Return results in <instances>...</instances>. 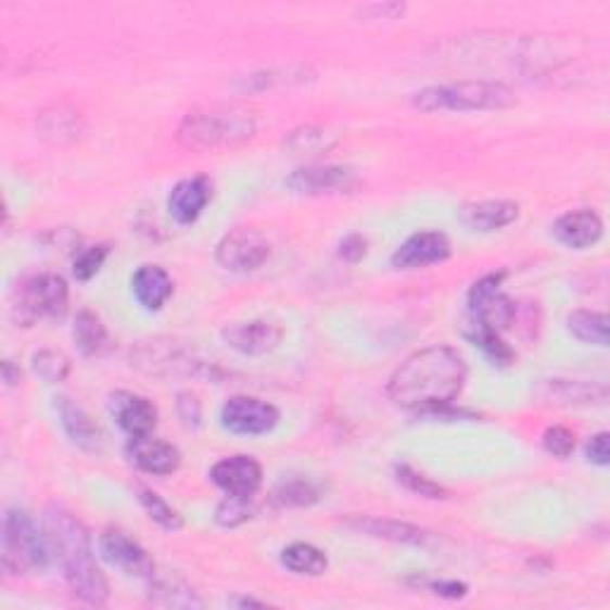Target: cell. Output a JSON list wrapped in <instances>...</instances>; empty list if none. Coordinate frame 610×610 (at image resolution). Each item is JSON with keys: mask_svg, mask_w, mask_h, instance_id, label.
<instances>
[{"mask_svg": "<svg viewBox=\"0 0 610 610\" xmlns=\"http://www.w3.org/2000/svg\"><path fill=\"white\" fill-rule=\"evenodd\" d=\"M468 380V365L450 346L415 351L394 370L386 394L398 408L420 415L450 406Z\"/></svg>", "mask_w": 610, "mask_h": 610, "instance_id": "obj_1", "label": "cell"}, {"mask_svg": "<svg viewBox=\"0 0 610 610\" xmlns=\"http://www.w3.org/2000/svg\"><path fill=\"white\" fill-rule=\"evenodd\" d=\"M41 528L48 551L63 570L72 594L89 606H105L110 599V587L103 570L96 563L87 524L63 506H48L43 510Z\"/></svg>", "mask_w": 610, "mask_h": 610, "instance_id": "obj_2", "label": "cell"}, {"mask_svg": "<svg viewBox=\"0 0 610 610\" xmlns=\"http://www.w3.org/2000/svg\"><path fill=\"white\" fill-rule=\"evenodd\" d=\"M255 117L239 107H213L189 113L177 129V139L191 151L234 149L255 137Z\"/></svg>", "mask_w": 610, "mask_h": 610, "instance_id": "obj_3", "label": "cell"}, {"mask_svg": "<svg viewBox=\"0 0 610 610\" xmlns=\"http://www.w3.org/2000/svg\"><path fill=\"white\" fill-rule=\"evenodd\" d=\"M516 103V91L501 81L466 79L454 84L427 87L412 96V105L424 113H480V110H506Z\"/></svg>", "mask_w": 610, "mask_h": 610, "instance_id": "obj_4", "label": "cell"}, {"mask_svg": "<svg viewBox=\"0 0 610 610\" xmlns=\"http://www.w3.org/2000/svg\"><path fill=\"white\" fill-rule=\"evenodd\" d=\"M3 570L10 575H29L48 568L51 551H48L46 534L39 532L34 520L22 508H10L3 516Z\"/></svg>", "mask_w": 610, "mask_h": 610, "instance_id": "obj_5", "label": "cell"}, {"mask_svg": "<svg viewBox=\"0 0 610 610\" xmlns=\"http://www.w3.org/2000/svg\"><path fill=\"white\" fill-rule=\"evenodd\" d=\"M69 289L60 275L43 272L36 275L22 284L17 291L15 305H12V317L22 327H31L43 317H63L67 313Z\"/></svg>", "mask_w": 610, "mask_h": 610, "instance_id": "obj_6", "label": "cell"}, {"mask_svg": "<svg viewBox=\"0 0 610 610\" xmlns=\"http://www.w3.org/2000/svg\"><path fill=\"white\" fill-rule=\"evenodd\" d=\"M504 277V272L486 275L472 284L468 294L472 327L504 334L506 329L516 322V303L501 291Z\"/></svg>", "mask_w": 610, "mask_h": 610, "instance_id": "obj_7", "label": "cell"}, {"mask_svg": "<svg viewBox=\"0 0 610 610\" xmlns=\"http://www.w3.org/2000/svg\"><path fill=\"white\" fill-rule=\"evenodd\" d=\"M131 365H137L143 372L157 374V377H173V374H187L199 377L207 372V363L199 360L193 353L185 346H179L177 341H145L143 346L131 351Z\"/></svg>", "mask_w": 610, "mask_h": 610, "instance_id": "obj_8", "label": "cell"}, {"mask_svg": "<svg viewBox=\"0 0 610 610\" xmlns=\"http://www.w3.org/2000/svg\"><path fill=\"white\" fill-rule=\"evenodd\" d=\"M270 258V241L258 229L239 227L223 237L215 249V260L229 272H253Z\"/></svg>", "mask_w": 610, "mask_h": 610, "instance_id": "obj_9", "label": "cell"}, {"mask_svg": "<svg viewBox=\"0 0 610 610\" xmlns=\"http://www.w3.org/2000/svg\"><path fill=\"white\" fill-rule=\"evenodd\" d=\"M223 427L239 436L270 434L279 424V410L267 401L253 396H234L223 406Z\"/></svg>", "mask_w": 610, "mask_h": 610, "instance_id": "obj_10", "label": "cell"}, {"mask_svg": "<svg viewBox=\"0 0 610 610\" xmlns=\"http://www.w3.org/2000/svg\"><path fill=\"white\" fill-rule=\"evenodd\" d=\"M101 556L105 558L107 565L117 568L119 572H125L129 577H141V580H149L153 572H155V563L153 558L149 556V551L137 542L131 539L127 532L122 530H105L101 534Z\"/></svg>", "mask_w": 610, "mask_h": 610, "instance_id": "obj_11", "label": "cell"}, {"mask_svg": "<svg viewBox=\"0 0 610 610\" xmlns=\"http://www.w3.org/2000/svg\"><path fill=\"white\" fill-rule=\"evenodd\" d=\"M107 412L129 439L153 434L157 410L145 396L131 392H115L107 396Z\"/></svg>", "mask_w": 610, "mask_h": 610, "instance_id": "obj_12", "label": "cell"}, {"mask_svg": "<svg viewBox=\"0 0 610 610\" xmlns=\"http://www.w3.org/2000/svg\"><path fill=\"white\" fill-rule=\"evenodd\" d=\"M450 258V241L442 231H420L406 239L392 255L396 270H420Z\"/></svg>", "mask_w": 610, "mask_h": 610, "instance_id": "obj_13", "label": "cell"}, {"mask_svg": "<svg viewBox=\"0 0 610 610\" xmlns=\"http://www.w3.org/2000/svg\"><path fill=\"white\" fill-rule=\"evenodd\" d=\"M353 173L341 165H310L298 167L291 173L284 185L301 196H322V193H336L353 187Z\"/></svg>", "mask_w": 610, "mask_h": 610, "instance_id": "obj_14", "label": "cell"}, {"mask_svg": "<svg viewBox=\"0 0 610 610\" xmlns=\"http://www.w3.org/2000/svg\"><path fill=\"white\" fill-rule=\"evenodd\" d=\"M223 339L229 348L243 353V356H265L282 344L284 329L267 320L234 322L223 329Z\"/></svg>", "mask_w": 610, "mask_h": 610, "instance_id": "obj_15", "label": "cell"}, {"mask_svg": "<svg viewBox=\"0 0 610 610\" xmlns=\"http://www.w3.org/2000/svg\"><path fill=\"white\" fill-rule=\"evenodd\" d=\"M211 480L227 496H255L263 484V468L251 456H229L215 462Z\"/></svg>", "mask_w": 610, "mask_h": 610, "instance_id": "obj_16", "label": "cell"}, {"mask_svg": "<svg viewBox=\"0 0 610 610\" xmlns=\"http://www.w3.org/2000/svg\"><path fill=\"white\" fill-rule=\"evenodd\" d=\"M127 458L134 468L145 474H155V478H167L181 466L179 448L163 442V439H153L151 434L129 439Z\"/></svg>", "mask_w": 610, "mask_h": 610, "instance_id": "obj_17", "label": "cell"}, {"mask_svg": "<svg viewBox=\"0 0 610 610\" xmlns=\"http://www.w3.org/2000/svg\"><path fill=\"white\" fill-rule=\"evenodd\" d=\"M213 199V185L207 177H189L175 185L167 199V211L177 225H193Z\"/></svg>", "mask_w": 610, "mask_h": 610, "instance_id": "obj_18", "label": "cell"}, {"mask_svg": "<svg viewBox=\"0 0 610 610\" xmlns=\"http://www.w3.org/2000/svg\"><path fill=\"white\" fill-rule=\"evenodd\" d=\"M554 237L568 249L584 251L599 243L603 237V223L589 207L560 215L554 223Z\"/></svg>", "mask_w": 610, "mask_h": 610, "instance_id": "obj_19", "label": "cell"}, {"mask_svg": "<svg viewBox=\"0 0 610 610\" xmlns=\"http://www.w3.org/2000/svg\"><path fill=\"white\" fill-rule=\"evenodd\" d=\"M520 217V205L512 201H480V203H468L458 211V219L462 227L472 231H498L508 225L516 223Z\"/></svg>", "mask_w": 610, "mask_h": 610, "instance_id": "obj_20", "label": "cell"}, {"mask_svg": "<svg viewBox=\"0 0 610 610\" xmlns=\"http://www.w3.org/2000/svg\"><path fill=\"white\" fill-rule=\"evenodd\" d=\"M536 396L554 406H592L603 404L608 398V389L603 384L580 380H546L536 389Z\"/></svg>", "mask_w": 610, "mask_h": 610, "instance_id": "obj_21", "label": "cell"}, {"mask_svg": "<svg viewBox=\"0 0 610 610\" xmlns=\"http://www.w3.org/2000/svg\"><path fill=\"white\" fill-rule=\"evenodd\" d=\"M55 401H58L60 422H63V430L72 439V444L79 446L81 450H89V454H99L103 448L101 427L91 420V415L87 410L79 408L77 404H72L69 398L60 396Z\"/></svg>", "mask_w": 610, "mask_h": 610, "instance_id": "obj_22", "label": "cell"}, {"mask_svg": "<svg viewBox=\"0 0 610 610\" xmlns=\"http://www.w3.org/2000/svg\"><path fill=\"white\" fill-rule=\"evenodd\" d=\"M131 291L145 310H161L173 296L175 284L161 265H143L131 277Z\"/></svg>", "mask_w": 610, "mask_h": 610, "instance_id": "obj_23", "label": "cell"}, {"mask_svg": "<svg viewBox=\"0 0 610 610\" xmlns=\"http://www.w3.org/2000/svg\"><path fill=\"white\" fill-rule=\"evenodd\" d=\"M351 528H356L358 532H365L377 539H389L396 544H410V546H430L432 544V532H427L422 528H415L408 522L398 520H380V518H356L348 522Z\"/></svg>", "mask_w": 610, "mask_h": 610, "instance_id": "obj_24", "label": "cell"}, {"mask_svg": "<svg viewBox=\"0 0 610 610\" xmlns=\"http://www.w3.org/2000/svg\"><path fill=\"white\" fill-rule=\"evenodd\" d=\"M149 589H151V601L155 606L203 608V601L199 599V594L193 592L191 584L175 575V572H161L155 568V572L149 577Z\"/></svg>", "mask_w": 610, "mask_h": 610, "instance_id": "obj_25", "label": "cell"}, {"mask_svg": "<svg viewBox=\"0 0 610 610\" xmlns=\"http://www.w3.org/2000/svg\"><path fill=\"white\" fill-rule=\"evenodd\" d=\"M72 334H75L77 346L87 358H101V356H105L110 348H113L103 320L91 310H79L77 313L75 327H72Z\"/></svg>", "mask_w": 610, "mask_h": 610, "instance_id": "obj_26", "label": "cell"}, {"mask_svg": "<svg viewBox=\"0 0 610 610\" xmlns=\"http://www.w3.org/2000/svg\"><path fill=\"white\" fill-rule=\"evenodd\" d=\"M568 332L582 344L608 346V317L596 310H575L568 315Z\"/></svg>", "mask_w": 610, "mask_h": 610, "instance_id": "obj_27", "label": "cell"}, {"mask_svg": "<svg viewBox=\"0 0 610 610\" xmlns=\"http://www.w3.org/2000/svg\"><path fill=\"white\" fill-rule=\"evenodd\" d=\"M282 565L287 570L294 572V575L317 577V575H322V572L327 570L329 560L325 556V551H320V548H317V546L296 542V544L287 546L284 551H282Z\"/></svg>", "mask_w": 610, "mask_h": 610, "instance_id": "obj_28", "label": "cell"}, {"mask_svg": "<svg viewBox=\"0 0 610 610\" xmlns=\"http://www.w3.org/2000/svg\"><path fill=\"white\" fill-rule=\"evenodd\" d=\"M137 494H139V501H141L143 510L149 512V518H151L155 524H161L163 530H167V532H179L181 528H185V518H181L179 512H177L173 506H169L161 494H155V492H151V490H145V486H139Z\"/></svg>", "mask_w": 610, "mask_h": 610, "instance_id": "obj_29", "label": "cell"}, {"mask_svg": "<svg viewBox=\"0 0 610 610\" xmlns=\"http://www.w3.org/2000/svg\"><path fill=\"white\" fill-rule=\"evenodd\" d=\"M272 498L282 508H303L320 501V490L310 480H289L277 486Z\"/></svg>", "mask_w": 610, "mask_h": 610, "instance_id": "obj_30", "label": "cell"}, {"mask_svg": "<svg viewBox=\"0 0 610 610\" xmlns=\"http://www.w3.org/2000/svg\"><path fill=\"white\" fill-rule=\"evenodd\" d=\"M255 516H258L255 496H227L215 510V520L223 528H239V524L253 520Z\"/></svg>", "mask_w": 610, "mask_h": 610, "instance_id": "obj_31", "label": "cell"}, {"mask_svg": "<svg viewBox=\"0 0 610 610\" xmlns=\"http://www.w3.org/2000/svg\"><path fill=\"white\" fill-rule=\"evenodd\" d=\"M31 368H34L36 374L41 377L46 384H60V382L67 380V374L72 370V363H69V358L65 356V353L46 348V351L34 353Z\"/></svg>", "mask_w": 610, "mask_h": 610, "instance_id": "obj_32", "label": "cell"}, {"mask_svg": "<svg viewBox=\"0 0 610 610\" xmlns=\"http://www.w3.org/2000/svg\"><path fill=\"white\" fill-rule=\"evenodd\" d=\"M394 474H396L398 484H404L408 492L418 494L422 498H432V501H436V498H448V492L444 490L442 484H436L430 478H424L422 472L412 470L410 466H396Z\"/></svg>", "mask_w": 610, "mask_h": 610, "instance_id": "obj_33", "label": "cell"}, {"mask_svg": "<svg viewBox=\"0 0 610 610\" xmlns=\"http://www.w3.org/2000/svg\"><path fill=\"white\" fill-rule=\"evenodd\" d=\"M470 341H474L486 356H490L496 365H510L512 358H516V353L506 344L504 336L498 332H490V329H480V327H472V332L468 334Z\"/></svg>", "mask_w": 610, "mask_h": 610, "instance_id": "obj_34", "label": "cell"}, {"mask_svg": "<svg viewBox=\"0 0 610 610\" xmlns=\"http://www.w3.org/2000/svg\"><path fill=\"white\" fill-rule=\"evenodd\" d=\"M79 131V119L77 115H65L63 110H58L55 115H43L41 117V134L46 139H51L55 143L63 141H75Z\"/></svg>", "mask_w": 610, "mask_h": 610, "instance_id": "obj_35", "label": "cell"}, {"mask_svg": "<svg viewBox=\"0 0 610 610\" xmlns=\"http://www.w3.org/2000/svg\"><path fill=\"white\" fill-rule=\"evenodd\" d=\"M107 255H110V249L105 246V243H101V246L84 249L75 258V265H72V275L77 277V282H89V279H93L101 272Z\"/></svg>", "mask_w": 610, "mask_h": 610, "instance_id": "obj_36", "label": "cell"}, {"mask_svg": "<svg viewBox=\"0 0 610 610\" xmlns=\"http://www.w3.org/2000/svg\"><path fill=\"white\" fill-rule=\"evenodd\" d=\"M544 448L546 454H551L556 458H570L572 450H575V434H572L568 427H548L544 432Z\"/></svg>", "mask_w": 610, "mask_h": 610, "instance_id": "obj_37", "label": "cell"}, {"mask_svg": "<svg viewBox=\"0 0 610 610\" xmlns=\"http://www.w3.org/2000/svg\"><path fill=\"white\" fill-rule=\"evenodd\" d=\"M325 143H327V134L315 127L298 129L289 137V145L294 151H317V149H322Z\"/></svg>", "mask_w": 610, "mask_h": 610, "instance_id": "obj_38", "label": "cell"}, {"mask_svg": "<svg viewBox=\"0 0 610 610\" xmlns=\"http://www.w3.org/2000/svg\"><path fill=\"white\" fill-rule=\"evenodd\" d=\"M418 587H427L432 594L436 596H444V599H462V596L468 594V584L456 582V580H412Z\"/></svg>", "mask_w": 610, "mask_h": 610, "instance_id": "obj_39", "label": "cell"}, {"mask_svg": "<svg viewBox=\"0 0 610 610\" xmlns=\"http://www.w3.org/2000/svg\"><path fill=\"white\" fill-rule=\"evenodd\" d=\"M177 412L179 420L185 422L189 430H199L201 427V404L193 394H179L177 396Z\"/></svg>", "mask_w": 610, "mask_h": 610, "instance_id": "obj_40", "label": "cell"}, {"mask_svg": "<svg viewBox=\"0 0 610 610\" xmlns=\"http://www.w3.org/2000/svg\"><path fill=\"white\" fill-rule=\"evenodd\" d=\"M368 253V241L360 234H348L344 241L339 243V258L346 263H360Z\"/></svg>", "mask_w": 610, "mask_h": 610, "instance_id": "obj_41", "label": "cell"}, {"mask_svg": "<svg viewBox=\"0 0 610 610\" xmlns=\"http://www.w3.org/2000/svg\"><path fill=\"white\" fill-rule=\"evenodd\" d=\"M587 460L594 462V466L606 468L610 462V442H608V432H599L594 434L587 442Z\"/></svg>", "mask_w": 610, "mask_h": 610, "instance_id": "obj_42", "label": "cell"}, {"mask_svg": "<svg viewBox=\"0 0 610 610\" xmlns=\"http://www.w3.org/2000/svg\"><path fill=\"white\" fill-rule=\"evenodd\" d=\"M404 5L401 3H374V5H368V8H363L360 10V15L365 17H370V20H396L398 15H404Z\"/></svg>", "mask_w": 610, "mask_h": 610, "instance_id": "obj_43", "label": "cell"}, {"mask_svg": "<svg viewBox=\"0 0 610 610\" xmlns=\"http://www.w3.org/2000/svg\"><path fill=\"white\" fill-rule=\"evenodd\" d=\"M3 380H5V384H8V386L17 384V382L22 380L20 370H15V365H12L10 360H5V363H3Z\"/></svg>", "mask_w": 610, "mask_h": 610, "instance_id": "obj_44", "label": "cell"}, {"mask_svg": "<svg viewBox=\"0 0 610 610\" xmlns=\"http://www.w3.org/2000/svg\"><path fill=\"white\" fill-rule=\"evenodd\" d=\"M237 606H241V608H249V606H255V608H265V603L263 601H255V599H239V601H234Z\"/></svg>", "mask_w": 610, "mask_h": 610, "instance_id": "obj_45", "label": "cell"}]
</instances>
